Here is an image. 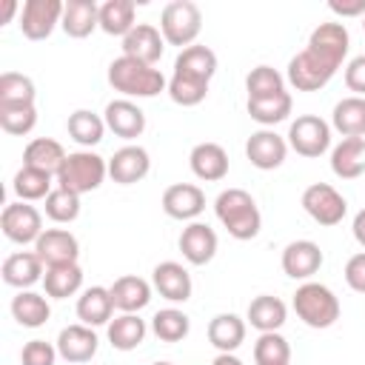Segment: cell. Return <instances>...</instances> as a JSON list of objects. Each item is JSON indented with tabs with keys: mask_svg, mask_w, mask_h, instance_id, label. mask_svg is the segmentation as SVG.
<instances>
[{
	"mask_svg": "<svg viewBox=\"0 0 365 365\" xmlns=\"http://www.w3.org/2000/svg\"><path fill=\"white\" fill-rule=\"evenodd\" d=\"M217 74V54L208 46H188L174 60V74L168 80V97L177 106H200L208 94L211 77Z\"/></svg>",
	"mask_w": 365,
	"mask_h": 365,
	"instance_id": "6da1fadb",
	"label": "cell"
},
{
	"mask_svg": "<svg viewBox=\"0 0 365 365\" xmlns=\"http://www.w3.org/2000/svg\"><path fill=\"white\" fill-rule=\"evenodd\" d=\"M214 214L222 222V228L240 242L254 240L259 234V228H262V214H259L254 197L245 188L220 191L217 200H214Z\"/></svg>",
	"mask_w": 365,
	"mask_h": 365,
	"instance_id": "7a4b0ae2",
	"label": "cell"
},
{
	"mask_svg": "<svg viewBox=\"0 0 365 365\" xmlns=\"http://www.w3.org/2000/svg\"><path fill=\"white\" fill-rule=\"evenodd\" d=\"M108 83L114 91H120L125 100L131 97H157L160 91L168 88V80L160 68L137 63L125 54H120L117 60H111L108 66Z\"/></svg>",
	"mask_w": 365,
	"mask_h": 365,
	"instance_id": "3957f363",
	"label": "cell"
},
{
	"mask_svg": "<svg viewBox=\"0 0 365 365\" xmlns=\"http://www.w3.org/2000/svg\"><path fill=\"white\" fill-rule=\"evenodd\" d=\"M294 311L308 328L322 331L339 319V299L328 285L308 279L294 291Z\"/></svg>",
	"mask_w": 365,
	"mask_h": 365,
	"instance_id": "277c9868",
	"label": "cell"
},
{
	"mask_svg": "<svg viewBox=\"0 0 365 365\" xmlns=\"http://www.w3.org/2000/svg\"><path fill=\"white\" fill-rule=\"evenodd\" d=\"M106 177H108V163L91 148H80L66 157L63 168L57 171V185L74 194H88V191H97Z\"/></svg>",
	"mask_w": 365,
	"mask_h": 365,
	"instance_id": "5b68a950",
	"label": "cell"
},
{
	"mask_svg": "<svg viewBox=\"0 0 365 365\" xmlns=\"http://www.w3.org/2000/svg\"><path fill=\"white\" fill-rule=\"evenodd\" d=\"M160 31H163L165 43L168 46H180V51L194 46V40L202 31V11H200V6L191 3V0H171V3H165L163 14H160Z\"/></svg>",
	"mask_w": 365,
	"mask_h": 365,
	"instance_id": "8992f818",
	"label": "cell"
},
{
	"mask_svg": "<svg viewBox=\"0 0 365 365\" xmlns=\"http://www.w3.org/2000/svg\"><path fill=\"white\" fill-rule=\"evenodd\" d=\"M288 148L308 160L322 157L331 148V125L317 114H299L288 125Z\"/></svg>",
	"mask_w": 365,
	"mask_h": 365,
	"instance_id": "52a82bcc",
	"label": "cell"
},
{
	"mask_svg": "<svg viewBox=\"0 0 365 365\" xmlns=\"http://www.w3.org/2000/svg\"><path fill=\"white\" fill-rule=\"evenodd\" d=\"M302 208H305V214H308L314 222L331 228V225H339V222L345 220V214H348V200H345L334 185H328V182H311V185L302 191Z\"/></svg>",
	"mask_w": 365,
	"mask_h": 365,
	"instance_id": "ba28073f",
	"label": "cell"
},
{
	"mask_svg": "<svg viewBox=\"0 0 365 365\" xmlns=\"http://www.w3.org/2000/svg\"><path fill=\"white\" fill-rule=\"evenodd\" d=\"M0 228L6 234V240L17 242V245H29V242H37L40 234L46 231L43 228V217L34 205L17 200V202H9L0 214Z\"/></svg>",
	"mask_w": 365,
	"mask_h": 365,
	"instance_id": "9c48e42d",
	"label": "cell"
},
{
	"mask_svg": "<svg viewBox=\"0 0 365 365\" xmlns=\"http://www.w3.org/2000/svg\"><path fill=\"white\" fill-rule=\"evenodd\" d=\"M336 74L334 66H328L325 60H319L314 51L302 48L297 51L291 60H288V83L297 88V91H319L331 83V77Z\"/></svg>",
	"mask_w": 365,
	"mask_h": 365,
	"instance_id": "30bf717a",
	"label": "cell"
},
{
	"mask_svg": "<svg viewBox=\"0 0 365 365\" xmlns=\"http://www.w3.org/2000/svg\"><path fill=\"white\" fill-rule=\"evenodd\" d=\"M60 0H26L20 9V31L29 40H46L63 20Z\"/></svg>",
	"mask_w": 365,
	"mask_h": 365,
	"instance_id": "8fae6325",
	"label": "cell"
},
{
	"mask_svg": "<svg viewBox=\"0 0 365 365\" xmlns=\"http://www.w3.org/2000/svg\"><path fill=\"white\" fill-rule=\"evenodd\" d=\"M348 46H351V34L345 29V23H319L311 37H308V51H314L319 60H325L328 66L339 68L342 60L348 57Z\"/></svg>",
	"mask_w": 365,
	"mask_h": 365,
	"instance_id": "7c38bea8",
	"label": "cell"
},
{
	"mask_svg": "<svg viewBox=\"0 0 365 365\" xmlns=\"http://www.w3.org/2000/svg\"><path fill=\"white\" fill-rule=\"evenodd\" d=\"M245 157H248V163H251L254 168H259V171H274V168H279V165L285 163V157H288V140L279 137V134L271 131V128H259V131H254V134L248 137V143H245Z\"/></svg>",
	"mask_w": 365,
	"mask_h": 365,
	"instance_id": "4fadbf2b",
	"label": "cell"
},
{
	"mask_svg": "<svg viewBox=\"0 0 365 365\" xmlns=\"http://www.w3.org/2000/svg\"><path fill=\"white\" fill-rule=\"evenodd\" d=\"M34 254L43 259L46 268H54V265H68V262H77L80 257V242L71 231L66 228H46L40 234V240L34 242Z\"/></svg>",
	"mask_w": 365,
	"mask_h": 365,
	"instance_id": "5bb4252c",
	"label": "cell"
},
{
	"mask_svg": "<svg viewBox=\"0 0 365 365\" xmlns=\"http://www.w3.org/2000/svg\"><path fill=\"white\" fill-rule=\"evenodd\" d=\"M163 211L171 217V220H197L202 211H205V194L200 185L194 182H174L163 191Z\"/></svg>",
	"mask_w": 365,
	"mask_h": 365,
	"instance_id": "9a60e30c",
	"label": "cell"
},
{
	"mask_svg": "<svg viewBox=\"0 0 365 365\" xmlns=\"http://www.w3.org/2000/svg\"><path fill=\"white\" fill-rule=\"evenodd\" d=\"M165 51V37L157 26L151 23H137L125 37H123V54L137 60V63H145V66H154Z\"/></svg>",
	"mask_w": 365,
	"mask_h": 365,
	"instance_id": "2e32d148",
	"label": "cell"
},
{
	"mask_svg": "<svg viewBox=\"0 0 365 365\" xmlns=\"http://www.w3.org/2000/svg\"><path fill=\"white\" fill-rule=\"evenodd\" d=\"M151 171V157L143 145H123L114 151V157L108 160V177L120 185H134L140 180H145V174Z\"/></svg>",
	"mask_w": 365,
	"mask_h": 365,
	"instance_id": "e0dca14e",
	"label": "cell"
},
{
	"mask_svg": "<svg viewBox=\"0 0 365 365\" xmlns=\"http://www.w3.org/2000/svg\"><path fill=\"white\" fill-rule=\"evenodd\" d=\"M217 231L208 222H188L180 234V251L188 265H208L217 254Z\"/></svg>",
	"mask_w": 365,
	"mask_h": 365,
	"instance_id": "ac0fdd59",
	"label": "cell"
},
{
	"mask_svg": "<svg viewBox=\"0 0 365 365\" xmlns=\"http://www.w3.org/2000/svg\"><path fill=\"white\" fill-rule=\"evenodd\" d=\"M322 248L314 240H294L282 248V271L291 279H311L322 268Z\"/></svg>",
	"mask_w": 365,
	"mask_h": 365,
	"instance_id": "d6986e66",
	"label": "cell"
},
{
	"mask_svg": "<svg viewBox=\"0 0 365 365\" xmlns=\"http://www.w3.org/2000/svg\"><path fill=\"white\" fill-rule=\"evenodd\" d=\"M103 120H106V128L123 140H137L145 131V111L125 97L111 100L103 111Z\"/></svg>",
	"mask_w": 365,
	"mask_h": 365,
	"instance_id": "ffe728a7",
	"label": "cell"
},
{
	"mask_svg": "<svg viewBox=\"0 0 365 365\" xmlns=\"http://www.w3.org/2000/svg\"><path fill=\"white\" fill-rule=\"evenodd\" d=\"M151 282L160 291V297H165L168 302H188L191 299V291H194V282H191L188 268L180 265V262H174V259H165V262L154 265Z\"/></svg>",
	"mask_w": 365,
	"mask_h": 365,
	"instance_id": "44dd1931",
	"label": "cell"
},
{
	"mask_svg": "<svg viewBox=\"0 0 365 365\" xmlns=\"http://www.w3.org/2000/svg\"><path fill=\"white\" fill-rule=\"evenodd\" d=\"M97 345H100V339H97L94 328H88V325H83V322L66 325V328L57 334V354H60L66 362H71V365L88 362V359L97 354Z\"/></svg>",
	"mask_w": 365,
	"mask_h": 365,
	"instance_id": "7402d4cb",
	"label": "cell"
},
{
	"mask_svg": "<svg viewBox=\"0 0 365 365\" xmlns=\"http://www.w3.org/2000/svg\"><path fill=\"white\" fill-rule=\"evenodd\" d=\"M188 165H191L197 180L220 182L228 174V154L220 143H197L188 154Z\"/></svg>",
	"mask_w": 365,
	"mask_h": 365,
	"instance_id": "603a6c76",
	"label": "cell"
},
{
	"mask_svg": "<svg viewBox=\"0 0 365 365\" xmlns=\"http://www.w3.org/2000/svg\"><path fill=\"white\" fill-rule=\"evenodd\" d=\"M43 259L34 254V251H17V254H9L3 259V282L11 285V288H20V291H29L34 282L43 279Z\"/></svg>",
	"mask_w": 365,
	"mask_h": 365,
	"instance_id": "cb8c5ba5",
	"label": "cell"
},
{
	"mask_svg": "<svg viewBox=\"0 0 365 365\" xmlns=\"http://www.w3.org/2000/svg\"><path fill=\"white\" fill-rule=\"evenodd\" d=\"M108 291H111L114 308H120L123 314H140L151 302V285L137 274L117 277Z\"/></svg>",
	"mask_w": 365,
	"mask_h": 365,
	"instance_id": "d4e9b609",
	"label": "cell"
},
{
	"mask_svg": "<svg viewBox=\"0 0 365 365\" xmlns=\"http://www.w3.org/2000/svg\"><path fill=\"white\" fill-rule=\"evenodd\" d=\"M60 29L74 40L88 37L94 29H100V6L94 0H68L63 6Z\"/></svg>",
	"mask_w": 365,
	"mask_h": 365,
	"instance_id": "484cf974",
	"label": "cell"
},
{
	"mask_svg": "<svg viewBox=\"0 0 365 365\" xmlns=\"http://www.w3.org/2000/svg\"><path fill=\"white\" fill-rule=\"evenodd\" d=\"M331 171L339 180H356L365 171V137H342L331 148Z\"/></svg>",
	"mask_w": 365,
	"mask_h": 365,
	"instance_id": "4316f807",
	"label": "cell"
},
{
	"mask_svg": "<svg viewBox=\"0 0 365 365\" xmlns=\"http://www.w3.org/2000/svg\"><path fill=\"white\" fill-rule=\"evenodd\" d=\"M114 314V299L111 291L103 285H91L77 297V317L83 325L97 328V325H108Z\"/></svg>",
	"mask_w": 365,
	"mask_h": 365,
	"instance_id": "83f0119b",
	"label": "cell"
},
{
	"mask_svg": "<svg viewBox=\"0 0 365 365\" xmlns=\"http://www.w3.org/2000/svg\"><path fill=\"white\" fill-rule=\"evenodd\" d=\"M245 319L251 322V328H257L259 334H271V331H279L288 319V308L279 297H271V294H259L248 302V314Z\"/></svg>",
	"mask_w": 365,
	"mask_h": 365,
	"instance_id": "f1b7e54d",
	"label": "cell"
},
{
	"mask_svg": "<svg viewBox=\"0 0 365 365\" xmlns=\"http://www.w3.org/2000/svg\"><path fill=\"white\" fill-rule=\"evenodd\" d=\"M66 148L57 143V140H51V137H37V140H31L29 145H26V151H23V165H31V168H40V171H46V174H51L54 180H57V171L63 168V163H66Z\"/></svg>",
	"mask_w": 365,
	"mask_h": 365,
	"instance_id": "f546056e",
	"label": "cell"
},
{
	"mask_svg": "<svg viewBox=\"0 0 365 365\" xmlns=\"http://www.w3.org/2000/svg\"><path fill=\"white\" fill-rule=\"evenodd\" d=\"M208 342L220 354H234L245 342V319L237 314H217L208 322Z\"/></svg>",
	"mask_w": 365,
	"mask_h": 365,
	"instance_id": "4dcf8cb0",
	"label": "cell"
},
{
	"mask_svg": "<svg viewBox=\"0 0 365 365\" xmlns=\"http://www.w3.org/2000/svg\"><path fill=\"white\" fill-rule=\"evenodd\" d=\"M331 128L342 137H365V97H342L331 111Z\"/></svg>",
	"mask_w": 365,
	"mask_h": 365,
	"instance_id": "1f68e13d",
	"label": "cell"
},
{
	"mask_svg": "<svg viewBox=\"0 0 365 365\" xmlns=\"http://www.w3.org/2000/svg\"><path fill=\"white\" fill-rule=\"evenodd\" d=\"M148 334L145 319H140V314H120L108 322V342L117 351H134L143 345Z\"/></svg>",
	"mask_w": 365,
	"mask_h": 365,
	"instance_id": "d6a6232c",
	"label": "cell"
},
{
	"mask_svg": "<svg viewBox=\"0 0 365 365\" xmlns=\"http://www.w3.org/2000/svg\"><path fill=\"white\" fill-rule=\"evenodd\" d=\"M11 317L17 319V325L23 328H40L48 322L51 317V305L43 294L37 291H20L14 299H11Z\"/></svg>",
	"mask_w": 365,
	"mask_h": 365,
	"instance_id": "836d02e7",
	"label": "cell"
},
{
	"mask_svg": "<svg viewBox=\"0 0 365 365\" xmlns=\"http://www.w3.org/2000/svg\"><path fill=\"white\" fill-rule=\"evenodd\" d=\"M43 288H46V297H51V299L74 297V294L83 288V268H80L77 262L46 268V274H43Z\"/></svg>",
	"mask_w": 365,
	"mask_h": 365,
	"instance_id": "e575fe53",
	"label": "cell"
},
{
	"mask_svg": "<svg viewBox=\"0 0 365 365\" xmlns=\"http://www.w3.org/2000/svg\"><path fill=\"white\" fill-rule=\"evenodd\" d=\"M66 128H68V137H71L77 145L91 148V145H97V143L103 140V134H106V120H103L100 114L88 111V108H77V111L68 114Z\"/></svg>",
	"mask_w": 365,
	"mask_h": 365,
	"instance_id": "d590c367",
	"label": "cell"
},
{
	"mask_svg": "<svg viewBox=\"0 0 365 365\" xmlns=\"http://www.w3.org/2000/svg\"><path fill=\"white\" fill-rule=\"evenodd\" d=\"M137 6L131 0H106L100 6V29L111 37H125L137 23Z\"/></svg>",
	"mask_w": 365,
	"mask_h": 365,
	"instance_id": "8d00e7d4",
	"label": "cell"
},
{
	"mask_svg": "<svg viewBox=\"0 0 365 365\" xmlns=\"http://www.w3.org/2000/svg\"><path fill=\"white\" fill-rule=\"evenodd\" d=\"M245 108H248V117H251L254 123H259V125L268 128V125H277V123L288 120V114H291V108H294V100H291L288 91H279V94H274V97L248 100Z\"/></svg>",
	"mask_w": 365,
	"mask_h": 365,
	"instance_id": "74e56055",
	"label": "cell"
},
{
	"mask_svg": "<svg viewBox=\"0 0 365 365\" xmlns=\"http://www.w3.org/2000/svg\"><path fill=\"white\" fill-rule=\"evenodd\" d=\"M54 177L40 171V168H31V165H23L17 174H14V194L23 200V202H34V200H46L51 191H54Z\"/></svg>",
	"mask_w": 365,
	"mask_h": 365,
	"instance_id": "f35d334b",
	"label": "cell"
},
{
	"mask_svg": "<svg viewBox=\"0 0 365 365\" xmlns=\"http://www.w3.org/2000/svg\"><path fill=\"white\" fill-rule=\"evenodd\" d=\"M151 331L160 342H180L191 331V319L180 308H163L151 317Z\"/></svg>",
	"mask_w": 365,
	"mask_h": 365,
	"instance_id": "ab89813d",
	"label": "cell"
},
{
	"mask_svg": "<svg viewBox=\"0 0 365 365\" xmlns=\"http://www.w3.org/2000/svg\"><path fill=\"white\" fill-rule=\"evenodd\" d=\"M254 365H291V345L279 331L259 334L254 342Z\"/></svg>",
	"mask_w": 365,
	"mask_h": 365,
	"instance_id": "60d3db41",
	"label": "cell"
},
{
	"mask_svg": "<svg viewBox=\"0 0 365 365\" xmlns=\"http://www.w3.org/2000/svg\"><path fill=\"white\" fill-rule=\"evenodd\" d=\"M34 83L26 74L6 71L0 74V106H34Z\"/></svg>",
	"mask_w": 365,
	"mask_h": 365,
	"instance_id": "b9f144b4",
	"label": "cell"
},
{
	"mask_svg": "<svg viewBox=\"0 0 365 365\" xmlns=\"http://www.w3.org/2000/svg\"><path fill=\"white\" fill-rule=\"evenodd\" d=\"M245 88H248V100L274 97V94L285 91V77H282L277 68H271V66H257V68L248 71Z\"/></svg>",
	"mask_w": 365,
	"mask_h": 365,
	"instance_id": "7bdbcfd3",
	"label": "cell"
},
{
	"mask_svg": "<svg viewBox=\"0 0 365 365\" xmlns=\"http://www.w3.org/2000/svg\"><path fill=\"white\" fill-rule=\"evenodd\" d=\"M46 217L51 222H74L80 217V194L57 185L46 197Z\"/></svg>",
	"mask_w": 365,
	"mask_h": 365,
	"instance_id": "ee69618b",
	"label": "cell"
},
{
	"mask_svg": "<svg viewBox=\"0 0 365 365\" xmlns=\"http://www.w3.org/2000/svg\"><path fill=\"white\" fill-rule=\"evenodd\" d=\"M0 125L6 134L26 137L37 125V108L34 106H0Z\"/></svg>",
	"mask_w": 365,
	"mask_h": 365,
	"instance_id": "f6af8a7d",
	"label": "cell"
},
{
	"mask_svg": "<svg viewBox=\"0 0 365 365\" xmlns=\"http://www.w3.org/2000/svg\"><path fill=\"white\" fill-rule=\"evenodd\" d=\"M57 345L46 342V339H29L20 351V362L23 365H54L57 362Z\"/></svg>",
	"mask_w": 365,
	"mask_h": 365,
	"instance_id": "bcb514c9",
	"label": "cell"
},
{
	"mask_svg": "<svg viewBox=\"0 0 365 365\" xmlns=\"http://www.w3.org/2000/svg\"><path fill=\"white\" fill-rule=\"evenodd\" d=\"M345 86L348 91H354V97H365V54L354 57L345 66Z\"/></svg>",
	"mask_w": 365,
	"mask_h": 365,
	"instance_id": "7dc6e473",
	"label": "cell"
},
{
	"mask_svg": "<svg viewBox=\"0 0 365 365\" xmlns=\"http://www.w3.org/2000/svg\"><path fill=\"white\" fill-rule=\"evenodd\" d=\"M345 282H348L351 291L365 294V251L354 254V257L345 262Z\"/></svg>",
	"mask_w": 365,
	"mask_h": 365,
	"instance_id": "c3c4849f",
	"label": "cell"
},
{
	"mask_svg": "<svg viewBox=\"0 0 365 365\" xmlns=\"http://www.w3.org/2000/svg\"><path fill=\"white\" fill-rule=\"evenodd\" d=\"M328 9L336 17H365V0H331Z\"/></svg>",
	"mask_w": 365,
	"mask_h": 365,
	"instance_id": "681fc988",
	"label": "cell"
},
{
	"mask_svg": "<svg viewBox=\"0 0 365 365\" xmlns=\"http://www.w3.org/2000/svg\"><path fill=\"white\" fill-rule=\"evenodd\" d=\"M351 231H354V240L365 248V208L356 211V217H354V222H351Z\"/></svg>",
	"mask_w": 365,
	"mask_h": 365,
	"instance_id": "f907efd6",
	"label": "cell"
},
{
	"mask_svg": "<svg viewBox=\"0 0 365 365\" xmlns=\"http://www.w3.org/2000/svg\"><path fill=\"white\" fill-rule=\"evenodd\" d=\"M14 14H17V0H3V9H0V26H6Z\"/></svg>",
	"mask_w": 365,
	"mask_h": 365,
	"instance_id": "816d5d0a",
	"label": "cell"
},
{
	"mask_svg": "<svg viewBox=\"0 0 365 365\" xmlns=\"http://www.w3.org/2000/svg\"><path fill=\"white\" fill-rule=\"evenodd\" d=\"M211 365H242V359H237L234 354H217Z\"/></svg>",
	"mask_w": 365,
	"mask_h": 365,
	"instance_id": "f5cc1de1",
	"label": "cell"
},
{
	"mask_svg": "<svg viewBox=\"0 0 365 365\" xmlns=\"http://www.w3.org/2000/svg\"><path fill=\"white\" fill-rule=\"evenodd\" d=\"M151 365H171V362H151Z\"/></svg>",
	"mask_w": 365,
	"mask_h": 365,
	"instance_id": "db71d44e",
	"label": "cell"
},
{
	"mask_svg": "<svg viewBox=\"0 0 365 365\" xmlns=\"http://www.w3.org/2000/svg\"><path fill=\"white\" fill-rule=\"evenodd\" d=\"M362 34H365V17H362Z\"/></svg>",
	"mask_w": 365,
	"mask_h": 365,
	"instance_id": "11a10c76",
	"label": "cell"
}]
</instances>
